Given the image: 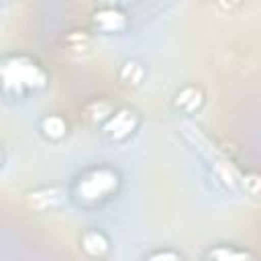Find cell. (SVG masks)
<instances>
[{"label":"cell","instance_id":"7","mask_svg":"<svg viewBox=\"0 0 261 261\" xmlns=\"http://www.w3.org/2000/svg\"><path fill=\"white\" fill-rule=\"evenodd\" d=\"M208 259H210V261H253V257H251L247 251H239V249L224 247V245L210 249Z\"/></svg>","mask_w":261,"mask_h":261},{"label":"cell","instance_id":"2","mask_svg":"<svg viewBox=\"0 0 261 261\" xmlns=\"http://www.w3.org/2000/svg\"><path fill=\"white\" fill-rule=\"evenodd\" d=\"M118 175L108 167H96L86 171L77 179V196L84 200H102L116 190Z\"/></svg>","mask_w":261,"mask_h":261},{"label":"cell","instance_id":"6","mask_svg":"<svg viewBox=\"0 0 261 261\" xmlns=\"http://www.w3.org/2000/svg\"><path fill=\"white\" fill-rule=\"evenodd\" d=\"M41 130H43V135H45L47 139L57 141V139H61V137L67 133V124H65V120H63L61 116L49 114V116H45V118L41 120Z\"/></svg>","mask_w":261,"mask_h":261},{"label":"cell","instance_id":"8","mask_svg":"<svg viewBox=\"0 0 261 261\" xmlns=\"http://www.w3.org/2000/svg\"><path fill=\"white\" fill-rule=\"evenodd\" d=\"M177 106L181 108V110H196L198 106H200V102H202V94H200V90L198 88H194V86H190V88H184L179 94H177Z\"/></svg>","mask_w":261,"mask_h":261},{"label":"cell","instance_id":"5","mask_svg":"<svg viewBox=\"0 0 261 261\" xmlns=\"http://www.w3.org/2000/svg\"><path fill=\"white\" fill-rule=\"evenodd\" d=\"M82 247H84V251H86L88 255L100 257V255L106 253L108 241H106V237H104L100 230H88V232L82 237Z\"/></svg>","mask_w":261,"mask_h":261},{"label":"cell","instance_id":"10","mask_svg":"<svg viewBox=\"0 0 261 261\" xmlns=\"http://www.w3.org/2000/svg\"><path fill=\"white\" fill-rule=\"evenodd\" d=\"M147 261H181V257H179L177 253L165 249V251H155V253H151Z\"/></svg>","mask_w":261,"mask_h":261},{"label":"cell","instance_id":"4","mask_svg":"<svg viewBox=\"0 0 261 261\" xmlns=\"http://www.w3.org/2000/svg\"><path fill=\"white\" fill-rule=\"evenodd\" d=\"M94 22L104 31H118L124 24V14L114 6H102L94 12Z\"/></svg>","mask_w":261,"mask_h":261},{"label":"cell","instance_id":"9","mask_svg":"<svg viewBox=\"0 0 261 261\" xmlns=\"http://www.w3.org/2000/svg\"><path fill=\"white\" fill-rule=\"evenodd\" d=\"M120 77L126 84H139L141 77H143V67L137 61H126L124 67H122V71H120Z\"/></svg>","mask_w":261,"mask_h":261},{"label":"cell","instance_id":"1","mask_svg":"<svg viewBox=\"0 0 261 261\" xmlns=\"http://www.w3.org/2000/svg\"><path fill=\"white\" fill-rule=\"evenodd\" d=\"M2 82L4 90L10 92H27L45 86V71L39 63L27 55H10L2 61Z\"/></svg>","mask_w":261,"mask_h":261},{"label":"cell","instance_id":"3","mask_svg":"<svg viewBox=\"0 0 261 261\" xmlns=\"http://www.w3.org/2000/svg\"><path fill=\"white\" fill-rule=\"evenodd\" d=\"M135 124L137 120H135L133 110H118V112H112V116H108L104 130L112 139H124L135 130Z\"/></svg>","mask_w":261,"mask_h":261}]
</instances>
